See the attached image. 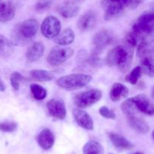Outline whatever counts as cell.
Wrapping results in <instances>:
<instances>
[{
	"label": "cell",
	"mask_w": 154,
	"mask_h": 154,
	"mask_svg": "<svg viewBox=\"0 0 154 154\" xmlns=\"http://www.w3.org/2000/svg\"><path fill=\"white\" fill-rule=\"evenodd\" d=\"M132 59L133 48L129 45H118L108 52L106 62L109 66H115L124 72L130 69Z\"/></svg>",
	"instance_id": "6da1fadb"
},
{
	"label": "cell",
	"mask_w": 154,
	"mask_h": 154,
	"mask_svg": "<svg viewBox=\"0 0 154 154\" xmlns=\"http://www.w3.org/2000/svg\"><path fill=\"white\" fill-rule=\"evenodd\" d=\"M38 29V23L35 19H27L19 23L12 31V42L15 45H23L33 38Z\"/></svg>",
	"instance_id": "7a4b0ae2"
},
{
	"label": "cell",
	"mask_w": 154,
	"mask_h": 154,
	"mask_svg": "<svg viewBox=\"0 0 154 154\" xmlns=\"http://www.w3.org/2000/svg\"><path fill=\"white\" fill-rule=\"evenodd\" d=\"M91 75L84 73H73L60 77L57 80L59 87L68 91L80 89L91 81Z\"/></svg>",
	"instance_id": "3957f363"
},
{
	"label": "cell",
	"mask_w": 154,
	"mask_h": 154,
	"mask_svg": "<svg viewBox=\"0 0 154 154\" xmlns=\"http://www.w3.org/2000/svg\"><path fill=\"white\" fill-rule=\"evenodd\" d=\"M131 29L143 37L154 32V10L142 13L134 23Z\"/></svg>",
	"instance_id": "277c9868"
},
{
	"label": "cell",
	"mask_w": 154,
	"mask_h": 154,
	"mask_svg": "<svg viewBox=\"0 0 154 154\" xmlns=\"http://www.w3.org/2000/svg\"><path fill=\"white\" fill-rule=\"evenodd\" d=\"M100 4L104 10V20L107 21L117 17L129 6L130 0H100Z\"/></svg>",
	"instance_id": "5b68a950"
},
{
	"label": "cell",
	"mask_w": 154,
	"mask_h": 154,
	"mask_svg": "<svg viewBox=\"0 0 154 154\" xmlns=\"http://www.w3.org/2000/svg\"><path fill=\"white\" fill-rule=\"evenodd\" d=\"M102 93L98 89H91L78 93L74 97V103L79 108H86L100 100Z\"/></svg>",
	"instance_id": "8992f818"
},
{
	"label": "cell",
	"mask_w": 154,
	"mask_h": 154,
	"mask_svg": "<svg viewBox=\"0 0 154 154\" xmlns=\"http://www.w3.org/2000/svg\"><path fill=\"white\" fill-rule=\"evenodd\" d=\"M73 53V49L71 48L56 47L51 50L47 57V61L51 66H58L72 57Z\"/></svg>",
	"instance_id": "52a82bcc"
},
{
	"label": "cell",
	"mask_w": 154,
	"mask_h": 154,
	"mask_svg": "<svg viewBox=\"0 0 154 154\" xmlns=\"http://www.w3.org/2000/svg\"><path fill=\"white\" fill-rule=\"evenodd\" d=\"M61 24L58 19L54 16H48L44 19L41 25V32L47 38H55L60 32Z\"/></svg>",
	"instance_id": "ba28073f"
},
{
	"label": "cell",
	"mask_w": 154,
	"mask_h": 154,
	"mask_svg": "<svg viewBox=\"0 0 154 154\" xmlns=\"http://www.w3.org/2000/svg\"><path fill=\"white\" fill-rule=\"evenodd\" d=\"M116 37L113 32L109 29H103L98 31L93 37V44L95 48V51H100L108 45L114 43Z\"/></svg>",
	"instance_id": "9c48e42d"
},
{
	"label": "cell",
	"mask_w": 154,
	"mask_h": 154,
	"mask_svg": "<svg viewBox=\"0 0 154 154\" xmlns=\"http://www.w3.org/2000/svg\"><path fill=\"white\" fill-rule=\"evenodd\" d=\"M137 112H140L148 116L154 115V105L149 97L141 94L131 97Z\"/></svg>",
	"instance_id": "30bf717a"
},
{
	"label": "cell",
	"mask_w": 154,
	"mask_h": 154,
	"mask_svg": "<svg viewBox=\"0 0 154 154\" xmlns=\"http://www.w3.org/2000/svg\"><path fill=\"white\" fill-rule=\"evenodd\" d=\"M48 113L53 118L63 119L66 117V109L64 102L59 99H52L47 103Z\"/></svg>",
	"instance_id": "8fae6325"
},
{
	"label": "cell",
	"mask_w": 154,
	"mask_h": 154,
	"mask_svg": "<svg viewBox=\"0 0 154 154\" xmlns=\"http://www.w3.org/2000/svg\"><path fill=\"white\" fill-rule=\"evenodd\" d=\"M72 116L75 122L82 128L86 130H93L94 122L89 114L81 109H75L72 111Z\"/></svg>",
	"instance_id": "7c38bea8"
},
{
	"label": "cell",
	"mask_w": 154,
	"mask_h": 154,
	"mask_svg": "<svg viewBox=\"0 0 154 154\" xmlns=\"http://www.w3.org/2000/svg\"><path fill=\"white\" fill-rule=\"evenodd\" d=\"M38 146L45 150L51 149L54 143V136L52 131L48 128H44L38 133L36 137Z\"/></svg>",
	"instance_id": "4fadbf2b"
},
{
	"label": "cell",
	"mask_w": 154,
	"mask_h": 154,
	"mask_svg": "<svg viewBox=\"0 0 154 154\" xmlns=\"http://www.w3.org/2000/svg\"><path fill=\"white\" fill-rule=\"evenodd\" d=\"M79 4L75 3L72 0L66 1L59 6L58 13L65 18H70L77 14L79 11Z\"/></svg>",
	"instance_id": "5bb4252c"
},
{
	"label": "cell",
	"mask_w": 154,
	"mask_h": 154,
	"mask_svg": "<svg viewBox=\"0 0 154 154\" xmlns=\"http://www.w3.org/2000/svg\"><path fill=\"white\" fill-rule=\"evenodd\" d=\"M108 136L116 148L119 149H123V150H128L134 147V145L127 138H125L122 134H117V133L109 132L108 133Z\"/></svg>",
	"instance_id": "9a60e30c"
},
{
	"label": "cell",
	"mask_w": 154,
	"mask_h": 154,
	"mask_svg": "<svg viewBox=\"0 0 154 154\" xmlns=\"http://www.w3.org/2000/svg\"><path fill=\"white\" fill-rule=\"evenodd\" d=\"M96 23V15L92 11H88L82 14L78 20V27L81 31H88L92 29Z\"/></svg>",
	"instance_id": "2e32d148"
},
{
	"label": "cell",
	"mask_w": 154,
	"mask_h": 154,
	"mask_svg": "<svg viewBox=\"0 0 154 154\" xmlns=\"http://www.w3.org/2000/svg\"><path fill=\"white\" fill-rule=\"evenodd\" d=\"M128 89L125 85L119 82H115L111 87L109 97L113 102H117L128 96Z\"/></svg>",
	"instance_id": "e0dca14e"
},
{
	"label": "cell",
	"mask_w": 154,
	"mask_h": 154,
	"mask_svg": "<svg viewBox=\"0 0 154 154\" xmlns=\"http://www.w3.org/2000/svg\"><path fill=\"white\" fill-rule=\"evenodd\" d=\"M45 51V45L39 42L32 44L26 52V57L29 62H35L42 57Z\"/></svg>",
	"instance_id": "ac0fdd59"
},
{
	"label": "cell",
	"mask_w": 154,
	"mask_h": 154,
	"mask_svg": "<svg viewBox=\"0 0 154 154\" xmlns=\"http://www.w3.org/2000/svg\"><path fill=\"white\" fill-rule=\"evenodd\" d=\"M128 124L134 131L140 134H146L149 131V127L148 124L142 119L136 117L134 116H128Z\"/></svg>",
	"instance_id": "d6986e66"
},
{
	"label": "cell",
	"mask_w": 154,
	"mask_h": 154,
	"mask_svg": "<svg viewBox=\"0 0 154 154\" xmlns=\"http://www.w3.org/2000/svg\"><path fill=\"white\" fill-rule=\"evenodd\" d=\"M75 38V33L72 29L69 28L63 29L54 38V42L59 45H68L72 43Z\"/></svg>",
	"instance_id": "ffe728a7"
},
{
	"label": "cell",
	"mask_w": 154,
	"mask_h": 154,
	"mask_svg": "<svg viewBox=\"0 0 154 154\" xmlns=\"http://www.w3.org/2000/svg\"><path fill=\"white\" fill-rule=\"evenodd\" d=\"M14 51V43L12 41L0 34V55L8 57Z\"/></svg>",
	"instance_id": "44dd1931"
},
{
	"label": "cell",
	"mask_w": 154,
	"mask_h": 154,
	"mask_svg": "<svg viewBox=\"0 0 154 154\" xmlns=\"http://www.w3.org/2000/svg\"><path fill=\"white\" fill-rule=\"evenodd\" d=\"M15 8L11 2H6L4 8L0 11V22H8L14 19Z\"/></svg>",
	"instance_id": "7402d4cb"
},
{
	"label": "cell",
	"mask_w": 154,
	"mask_h": 154,
	"mask_svg": "<svg viewBox=\"0 0 154 154\" xmlns=\"http://www.w3.org/2000/svg\"><path fill=\"white\" fill-rule=\"evenodd\" d=\"M83 154H103V148L99 142L91 140L87 142L82 149Z\"/></svg>",
	"instance_id": "603a6c76"
},
{
	"label": "cell",
	"mask_w": 154,
	"mask_h": 154,
	"mask_svg": "<svg viewBox=\"0 0 154 154\" xmlns=\"http://www.w3.org/2000/svg\"><path fill=\"white\" fill-rule=\"evenodd\" d=\"M153 49V42L152 41L149 42V40L143 38L139 43L138 48H137V54L140 57H147V56H149V54H151Z\"/></svg>",
	"instance_id": "cb8c5ba5"
},
{
	"label": "cell",
	"mask_w": 154,
	"mask_h": 154,
	"mask_svg": "<svg viewBox=\"0 0 154 154\" xmlns=\"http://www.w3.org/2000/svg\"><path fill=\"white\" fill-rule=\"evenodd\" d=\"M29 75L32 79L38 82H48L54 79L53 74L45 69H32Z\"/></svg>",
	"instance_id": "d4e9b609"
},
{
	"label": "cell",
	"mask_w": 154,
	"mask_h": 154,
	"mask_svg": "<svg viewBox=\"0 0 154 154\" xmlns=\"http://www.w3.org/2000/svg\"><path fill=\"white\" fill-rule=\"evenodd\" d=\"M142 72L149 77H154V60L149 56L141 57Z\"/></svg>",
	"instance_id": "484cf974"
},
{
	"label": "cell",
	"mask_w": 154,
	"mask_h": 154,
	"mask_svg": "<svg viewBox=\"0 0 154 154\" xmlns=\"http://www.w3.org/2000/svg\"><path fill=\"white\" fill-rule=\"evenodd\" d=\"M143 38H144V37H143L141 35H140L138 32H135V31L133 30V29H131V31L127 34L126 37H125V40H126L128 45H129L130 47L134 48L139 42H140V41H141Z\"/></svg>",
	"instance_id": "4316f807"
},
{
	"label": "cell",
	"mask_w": 154,
	"mask_h": 154,
	"mask_svg": "<svg viewBox=\"0 0 154 154\" xmlns=\"http://www.w3.org/2000/svg\"><path fill=\"white\" fill-rule=\"evenodd\" d=\"M30 91L32 92L33 97L36 100H41L45 98L47 95V91L44 87L37 84L30 85Z\"/></svg>",
	"instance_id": "83f0119b"
},
{
	"label": "cell",
	"mask_w": 154,
	"mask_h": 154,
	"mask_svg": "<svg viewBox=\"0 0 154 154\" xmlns=\"http://www.w3.org/2000/svg\"><path fill=\"white\" fill-rule=\"evenodd\" d=\"M142 72H142L140 66H136L126 75L125 80L131 85H135L140 79V77L141 76Z\"/></svg>",
	"instance_id": "f1b7e54d"
},
{
	"label": "cell",
	"mask_w": 154,
	"mask_h": 154,
	"mask_svg": "<svg viewBox=\"0 0 154 154\" xmlns=\"http://www.w3.org/2000/svg\"><path fill=\"white\" fill-rule=\"evenodd\" d=\"M121 109H122V112L126 114V115H128V116H134L136 113H137L131 98H129L125 100V101H124L121 105Z\"/></svg>",
	"instance_id": "f546056e"
},
{
	"label": "cell",
	"mask_w": 154,
	"mask_h": 154,
	"mask_svg": "<svg viewBox=\"0 0 154 154\" xmlns=\"http://www.w3.org/2000/svg\"><path fill=\"white\" fill-rule=\"evenodd\" d=\"M23 79H24V78L20 72H14L11 73V76H10V82H11L13 89L17 91L20 88V82Z\"/></svg>",
	"instance_id": "4dcf8cb0"
},
{
	"label": "cell",
	"mask_w": 154,
	"mask_h": 154,
	"mask_svg": "<svg viewBox=\"0 0 154 154\" xmlns=\"http://www.w3.org/2000/svg\"><path fill=\"white\" fill-rule=\"evenodd\" d=\"M17 123L13 122H0V131L3 132H13L17 129Z\"/></svg>",
	"instance_id": "1f68e13d"
},
{
	"label": "cell",
	"mask_w": 154,
	"mask_h": 154,
	"mask_svg": "<svg viewBox=\"0 0 154 154\" xmlns=\"http://www.w3.org/2000/svg\"><path fill=\"white\" fill-rule=\"evenodd\" d=\"M99 112L103 117L106 119H116V114L112 109H109L107 106H103L99 109Z\"/></svg>",
	"instance_id": "d6a6232c"
},
{
	"label": "cell",
	"mask_w": 154,
	"mask_h": 154,
	"mask_svg": "<svg viewBox=\"0 0 154 154\" xmlns=\"http://www.w3.org/2000/svg\"><path fill=\"white\" fill-rule=\"evenodd\" d=\"M52 3V0H39L35 5L37 11H44L49 8Z\"/></svg>",
	"instance_id": "836d02e7"
},
{
	"label": "cell",
	"mask_w": 154,
	"mask_h": 154,
	"mask_svg": "<svg viewBox=\"0 0 154 154\" xmlns=\"http://www.w3.org/2000/svg\"><path fill=\"white\" fill-rule=\"evenodd\" d=\"M146 0H130V4L128 8H130L131 9H135L136 8H137L140 4L144 2Z\"/></svg>",
	"instance_id": "e575fe53"
},
{
	"label": "cell",
	"mask_w": 154,
	"mask_h": 154,
	"mask_svg": "<svg viewBox=\"0 0 154 154\" xmlns=\"http://www.w3.org/2000/svg\"><path fill=\"white\" fill-rule=\"evenodd\" d=\"M5 85H4L3 82H2L1 78H0V92L5 91Z\"/></svg>",
	"instance_id": "d590c367"
},
{
	"label": "cell",
	"mask_w": 154,
	"mask_h": 154,
	"mask_svg": "<svg viewBox=\"0 0 154 154\" xmlns=\"http://www.w3.org/2000/svg\"><path fill=\"white\" fill-rule=\"evenodd\" d=\"M5 3H6L5 2H4L2 0H0V11L4 8V6L5 5Z\"/></svg>",
	"instance_id": "8d00e7d4"
},
{
	"label": "cell",
	"mask_w": 154,
	"mask_h": 154,
	"mask_svg": "<svg viewBox=\"0 0 154 154\" xmlns=\"http://www.w3.org/2000/svg\"><path fill=\"white\" fill-rule=\"evenodd\" d=\"M72 1H73V2H75V3H77V4H80L83 2L84 0H72Z\"/></svg>",
	"instance_id": "74e56055"
},
{
	"label": "cell",
	"mask_w": 154,
	"mask_h": 154,
	"mask_svg": "<svg viewBox=\"0 0 154 154\" xmlns=\"http://www.w3.org/2000/svg\"><path fill=\"white\" fill-rule=\"evenodd\" d=\"M152 139H153V140H154V130H153V131H152Z\"/></svg>",
	"instance_id": "f35d334b"
},
{
	"label": "cell",
	"mask_w": 154,
	"mask_h": 154,
	"mask_svg": "<svg viewBox=\"0 0 154 154\" xmlns=\"http://www.w3.org/2000/svg\"><path fill=\"white\" fill-rule=\"evenodd\" d=\"M134 154H143V152H135Z\"/></svg>",
	"instance_id": "ab89813d"
},
{
	"label": "cell",
	"mask_w": 154,
	"mask_h": 154,
	"mask_svg": "<svg viewBox=\"0 0 154 154\" xmlns=\"http://www.w3.org/2000/svg\"><path fill=\"white\" fill-rule=\"evenodd\" d=\"M109 154H112V153H109Z\"/></svg>",
	"instance_id": "60d3db41"
}]
</instances>
